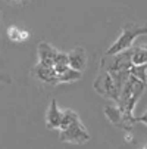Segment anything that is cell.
<instances>
[{
    "label": "cell",
    "mask_w": 147,
    "mask_h": 149,
    "mask_svg": "<svg viewBox=\"0 0 147 149\" xmlns=\"http://www.w3.org/2000/svg\"><path fill=\"white\" fill-rule=\"evenodd\" d=\"M103 114L109 120L110 124H113L115 127H119V129L125 130V132H133V127L135 124V118H130L127 117L121 108L115 103V105H106L103 109Z\"/></svg>",
    "instance_id": "cell-5"
},
{
    "label": "cell",
    "mask_w": 147,
    "mask_h": 149,
    "mask_svg": "<svg viewBox=\"0 0 147 149\" xmlns=\"http://www.w3.org/2000/svg\"><path fill=\"white\" fill-rule=\"evenodd\" d=\"M82 78V72L72 70L71 67L65 68L63 71L57 72V84H63V83H77Z\"/></svg>",
    "instance_id": "cell-10"
},
{
    "label": "cell",
    "mask_w": 147,
    "mask_h": 149,
    "mask_svg": "<svg viewBox=\"0 0 147 149\" xmlns=\"http://www.w3.org/2000/svg\"><path fill=\"white\" fill-rule=\"evenodd\" d=\"M6 3H9L10 6H19V8H24V6H28L32 0H5Z\"/></svg>",
    "instance_id": "cell-16"
},
{
    "label": "cell",
    "mask_w": 147,
    "mask_h": 149,
    "mask_svg": "<svg viewBox=\"0 0 147 149\" xmlns=\"http://www.w3.org/2000/svg\"><path fill=\"white\" fill-rule=\"evenodd\" d=\"M32 75L41 81V83H46V84H57V72L55 71L53 67L46 65V63H41L37 62L35 65L31 70Z\"/></svg>",
    "instance_id": "cell-6"
},
{
    "label": "cell",
    "mask_w": 147,
    "mask_h": 149,
    "mask_svg": "<svg viewBox=\"0 0 147 149\" xmlns=\"http://www.w3.org/2000/svg\"><path fill=\"white\" fill-rule=\"evenodd\" d=\"M141 149H147V145H144V146H143V148H141Z\"/></svg>",
    "instance_id": "cell-19"
},
{
    "label": "cell",
    "mask_w": 147,
    "mask_h": 149,
    "mask_svg": "<svg viewBox=\"0 0 147 149\" xmlns=\"http://www.w3.org/2000/svg\"><path fill=\"white\" fill-rule=\"evenodd\" d=\"M130 75L138 78L140 81L146 83L147 81V77H146V65H133L130 68Z\"/></svg>",
    "instance_id": "cell-15"
},
{
    "label": "cell",
    "mask_w": 147,
    "mask_h": 149,
    "mask_svg": "<svg viewBox=\"0 0 147 149\" xmlns=\"http://www.w3.org/2000/svg\"><path fill=\"white\" fill-rule=\"evenodd\" d=\"M146 86H147V81H146Z\"/></svg>",
    "instance_id": "cell-20"
},
{
    "label": "cell",
    "mask_w": 147,
    "mask_h": 149,
    "mask_svg": "<svg viewBox=\"0 0 147 149\" xmlns=\"http://www.w3.org/2000/svg\"><path fill=\"white\" fill-rule=\"evenodd\" d=\"M69 67V63H68V53L65 52H57L56 58H55V62H53V68L56 72H60V71H63L65 68Z\"/></svg>",
    "instance_id": "cell-14"
},
{
    "label": "cell",
    "mask_w": 147,
    "mask_h": 149,
    "mask_svg": "<svg viewBox=\"0 0 147 149\" xmlns=\"http://www.w3.org/2000/svg\"><path fill=\"white\" fill-rule=\"evenodd\" d=\"M62 121V111L59 109L56 99H52L46 112V127L49 130H59Z\"/></svg>",
    "instance_id": "cell-8"
},
{
    "label": "cell",
    "mask_w": 147,
    "mask_h": 149,
    "mask_svg": "<svg viewBox=\"0 0 147 149\" xmlns=\"http://www.w3.org/2000/svg\"><path fill=\"white\" fill-rule=\"evenodd\" d=\"M140 36H146L143 25L131 22V21H130V22H125L122 25L119 37L108 47V50L104 52V55L110 56V55H116L119 52H124L127 49H131L133 45H134V41H135V38L140 37Z\"/></svg>",
    "instance_id": "cell-2"
},
{
    "label": "cell",
    "mask_w": 147,
    "mask_h": 149,
    "mask_svg": "<svg viewBox=\"0 0 147 149\" xmlns=\"http://www.w3.org/2000/svg\"><path fill=\"white\" fill-rule=\"evenodd\" d=\"M143 28H144V33H146V36H147V21L143 24Z\"/></svg>",
    "instance_id": "cell-18"
},
{
    "label": "cell",
    "mask_w": 147,
    "mask_h": 149,
    "mask_svg": "<svg viewBox=\"0 0 147 149\" xmlns=\"http://www.w3.org/2000/svg\"><path fill=\"white\" fill-rule=\"evenodd\" d=\"M79 120V115L72 111V109H65V111H62V121H60V127H59V130L60 129H65V127L71 125L72 123L78 121Z\"/></svg>",
    "instance_id": "cell-13"
},
{
    "label": "cell",
    "mask_w": 147,
    "mask_h": 149,
    "mask_svg": "<svg viewBox=\"0 0 147 149\" xmlns=\"http://www.w3.org/2000/svg\"><path fill=\"white\" fill-rule=\"evenodd\" d=\"M68 63L72 70L84 71L87 68V50L82 46H77L74 50L68 53Z\"/></svg>",
    "instance_id": "cell-7"
},
{
    "label": "cell",
    "mask_w": 147,
    "mask_h": 149,
    "mask_svg": "<svg viewBox=\"0 0 147 149\" xmlns=\"http://www.w3.org/2000/svg\"><path fill=\"white\" fill-rule=\"evenodd\" d=\"M146 89V83L140 81L138 78L130 75L128 80L125 81L124 87L119 93V97L116 100V105L121 108V111L130 117V118H135L134 117V109H135V105L140 99V96L143 95Z\"/></svg>",
    "instance_id": "cell-1"
},
{
    "label": "cell",
    "mask_w": 147,
    "mask_h": 149,
    "mask_svg": "<svg viewBox=\"0 0 147 149\" xmlns=\"http://www.w3.org/2000/svg\"><path fill=\"white\" fill-rule=\"evenodd\" d=\"M59 140L65 143H74V145H82L91 140V134L88 130L84 127L81 120L72 123L71 125L65 127V129L59 130Z\"/></svg>",
    "instance_id": "cell-4"
},
{
    "label": "cell",
    "mask_w": 147,
    "mask_h": 149,
    "mask_svg": "<svg viewBox=\"0 0 147 149\" xmlns=\"http://www.w3.org/2000/svg\"><path fill=\"white\" fill-rule=\"evenodd\" d=\"M57 52H59V50L55 49L50 43H47V41H40L38 46H37L38 62L53 67V62H55V58H56Z\"/></svg>",
    "instance_id": "cell-9"
},
{
    "label": "cell",
    "mask_w": 147,
    "mask_h": 149,
    "mask_svg": "<svg viewBox=\"0 0 147 149\" xmlns=\"http://www.w3.org/2000/svg\"><path fill=\"white\" fill-rule=\"evenodd\" d=\"M93 87H94V90L100 96L106 97V99H110L115 103H116V100L119 97V93H121V90L116 86V83L113 81L112 75L106 70H104L103 67H100V70H99V74H97V77L94 80Z\"/></svg>",
    "instance_id": "cell-3"
},
{
    "label": "cell",
    "mask_w": 147,
    "mask_h": 149,
    "mask_svg": "<svg viewBox=\"0 0 147 149\" xmlns=\"http://www.w3.org/2000/svg\"><path fill=\"white\" fill-rule=\"evenodd\" d=\"M131 62H133V65H146L147 63V46L133 47Z\"/></svg>",
    "instance_id": "cell-12"
},
{
    "label": "cell",
    "mask_w": 147,
    "mask_h": 149,
    "mask_svg": "<svg viewBox=\"0 0 147 149\" xmlns=\"http://www.w3.org/2000/svg\"><path fill=\"white\" fill-rule=\"evenodd\" d=\"M135 123H141V124H144L147 127V111L143 112L140 117H135Z\"/></svg>",
    "instance_id": "cell-17"
},
{
    "label": "cell",
    "mask_w": 147,
    "mask_h": 149,
    "mask_svg": "<svg viewBox=\"0 0 147 149\" xmlns=\"http://www.w3.org/2000/svg\"><path fill=\"white\" fill-rule=\"evenodd\" d=\"M8 37H9V40L15 41V43H21V41H25L30 37V31L22 30L16 25H12L8 28Z\"/></svg>",
    "instance_id": "cell-11"
}]
</instances>
